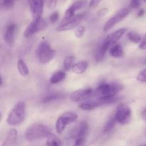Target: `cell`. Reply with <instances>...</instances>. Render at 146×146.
I'll use <instances>...</instances> for the list:
<instances>
[{
    "instance_id": "1",
    "label": "cell",
    "mask_w": 146,
    "mask_h": 146,
    "mask_svg": "<svg viewBox=\"0 0 146 146\" xmlns=\"http://www.w3.org/2000/svg\"><path fill=\"white\" fill-rule=\"evenodd\" d=\"M123 89V86L116 83H104L97 86L94 91V96L96 98H101L106 101L107 104H113L117 100L116 95Z\"/></svg>"
},
{
    "instance_id": "2",
    "label": "cell",
    "mask_w": 146,
    "mask_h": 146,
    "mask_svg": "<svg viewBox=\"0 0 146 146\" xmlns=\"http://www.w3.org/2000/svg\"><path fill=\"white\" fill-rule=\"evenodd\" d=\"M49 128L42 123H33L28 127L25 132V139L29 142L42 141L46 139L51 133Z\"/></svg>"
},
{
    "instance_id": "3",
    "label": "cell",
    "mask_w": 146,
    "mask_h": 146,
    "mask_svg": "<svg viewBox=\"0 0 146 146\" xmlns=\"http://www.w3.org/2000/svg\"><path fill=\"white\" fill-rule=\"evenodd\" d=\"M27 105L24 101H19L14 105L9 111L7 118V123L10 125H19L26 118Z\"/></svg>"
},
{
    "instance_id": "4",
    "label": "cell",
    "mask_w": 146,
    "mask_h": 146,
    "mask_svg": "<svg viewBox=\"0 0 146 146\" xmlns=\"http://www.w3.org/2000/svg\"><path fill=\"white\" fill-rule=\"evenodd\" d=\"M36 54L38 62L46 64L54 59L56 56V51L51 48L47 41H41L37 46Z\"/></svg>"
},
{
    "instance_id": "5",
    "label": "cell",
    "mask_w": 146,
    "mask_h": 146,
    "mask_svg": "<svg viewBox=\"0 0 146 146\" xmlns=\"http://www.w3.org/2000/svg\"><path fill=\"white\" fill-rule=\"evenodd\" d=\"M78 120V115L71 111H66L61 114L56 121L55 128L57 133L61 134L66 127L69 124L75 123Z\"/></svg>"
},
{
    "instance_id": "6",
    "label": "cell",
    "mask_w": 146,
    "mask_h": 146,
    "mask_svg": "<svg viewBox=\"0 0 146 146\" xmlns=\"http://www.w3.org/2000/svg\"><path fill=\"white\" fill-rule=\"evenodd\" d=\"M114 115L118 123L121 125H126L132 120V111L129 106L124 103H121L117 106Z\"/></svg>"
},
{
    "instance_id": "7",
    "label": "cell",
    "mask_w": 146,
    "mask_h": 146,
    "mask_svg": "<svg viewBox=\"0 0 146 146\" xmlns=\"http://www.w3.org/2000/svg\"><path fill=\"white\" fill-rule=\"evenodd\" d=\"M131 11H132V8H131L130 7H124V8L121 9L119 11H117L111 19H109L106 22L105 25L104 27V31L105 32H107L108 31H109L114 26H115L117 24L122 21L124 19L126 18L128 16V14L131 12Z\"/></svg>"
},
{
    "instance_id": "8",
    "label": "cell",
    "mask_w": 146,
    "mask_h": 146,
    "mask_svg": "<svg viewBox=\"0 0 146 146\" xmlns=\"http://www.w3.org/2000/svg\"><path fill=\"white\" fill-rule=\"evenodd\" d=\"M89 125L86 121H81L75 127L71 128L66 135V138L68 140H74L79 138H85L88 133Z\"/></svg>"
},
{
    "instance_id": "9",
    "label": "cell",
    "mask_w": 146,
    "mask_h": 146,
    "mask_svg": "<svg viewBox=\"0 0 146 146\" xmlns=\"http://www.w3.org/2000/svg\"><path fill=\"white\" fill-rule=\"evenodd\" d=\"M127 31H128L127 28H121L116 30L115 32L107 36V37L105 38L102 45H101V48H103V50L106 53L109 51V49L113 46L118 43V41L122 38L123 36L127 32Z\"/></svg>"
},
{
    "instance_id": "10",
    "label": "cell",
    "mask_w": 146,
    "mask_h": 146,
    "mask_svg": "<svg viewBox=\"0 0 146 146\" xmlns=\"http://www.w3.org/2000/svg\"><path fill=\"white\" fill-rule=\"evenodd\" d=\"M47 22L43 18L37 20H33L28 25L24 31V36L26 38H30L34 34H36L38 31L44 29L46 27Z\"/></svg>"
},
{
    "instance_id": "11",
    "label": "cell",
    "mask_w": 146,
    "mask_h": 146,
    "mask_svg": "<svg viewBox=\"0 0 146 146\" xmlns=\"http://www.w3.org/2000/svg\"><path fill=\"white\" fill-rule=\"evenodd\" d=\"M33 20L41 18L44 9V0H27Z\"/></svg>"
},
{
    "instance_id": "12",
    "label": "cell",
    "mask_w": 146,
    "mask_h": 146,
    "mask_svg": "<svg viewBox=\"0 0 146 146\" xmlns=\"http://www.w3.org/2000/svg\"><path fill=\"white\" fill-rule=\"evenodd\" d=\"M84 17V14H83V13L76 14L74 17H73L72 18L70 19L67 21L62 23V24H60L58 28L56 29V30L58 31H65L73 29L76 28V27L79 25Z\"/></svg>"
},
{
    "instance_id": "13",
    "label": "cell",
    "mask_w": 146,
    "mask_h": 146,
    "mask_svg": "<svg viewBox=\"0 0 146 146\" xmlns=\"http://www.w3.org/2000/svg\"><path fill=\"white\" fill-rule=\"evenodd\" d=\"M94 96V91L92 88L79 89L74 91L70 95V99L75 102L85 101Z\"/></svg>"
},
{
    "instance_id": "14",
    "label": "cell",
    "mask_w": 146,
    "mask_h": 146,
    "mask_svg": "<svg viewBox=\"0 0 146 146\" xmlns=\"http://www.w3.org/2000/svg\"><path fill=\"white\" fill-rule=\"evenodd\" d=\"M17 26L14 23H10L6 28L4 34V41L9 46H12L14 43V36Z\"/></svg>"
},
{
    "instance_id": "15",
    "label": "cell",
    "mask_w": 146,
    "mask_h": 146,
    "mask_svg": "<svg viewBox=\"0 0 146 146\" xmlns=\"http://www.w3.org/2000/svg\"><path fill=\"white\" fill-rule=\"evenodd\" d=\"M102 105H104L103 100L100 99V98H96V100H92V101H88L87 100V101H84V102L79 104L78 108H81V110H84V111H90Z\"/></svg>"
},
{
    "instance_id": "16",
    "label": "cell",
    "mask_w": 146,
    "mask_h": 146,
    "mask_svg": "<svg viewBox=\"0 0 146 146\" xmlns=\"http://www.w3.org/2000/svg\"><path fill=\"white\" fill-rule=\"evenodd\" d=\"M17 135L18 133L15 128H11L7 133V137L4 139V142L1 144L2 146H11L16 144L17 140Z\"/></svg>"
},
{
    "instance_id": "17",
    "label": "cell",
    "mask_w": 146,
    "mask_h": 146,
    "mask_svg": "<svg viewBox=\"0 0 146 146\" xmlns=\"http://www.w3.org/2000/svg\"><path fill=\"white\" fill-rule=\"evenodd\" d=\"M88 67V63L86 61H81L73 65L71 71L75 74H82L87 70Z\"/></svg>"
},
{
    "instance_id": "18",
    "label": "cell",
    "mask_w": 146,
    "mask_h": 146,
    "mask_svg": "<svg viewBox=\"0 0 146 146\" xmlns=\"http://www.w3.org/2000/svg\"><path fill=\"white\" fill-rule=\"evenodd\" d=\"M66 76V72L64 71L59 70V71H56L55 73L53 74V75L50 78V84H54V85L59 84V83H61V81H63L65 79Z\"/></svg>"
},
{
    "instance_id": "19",
    "label": "cell",
    "mask_w": 146,
    "mask_h": 146,
    "mask_svg": "<svg viewBox=\"0 0 146 146\" xmlns=\"http://www.w3.org/2000/svg\"><path fill=\"white\" fill-rule=\"evenodd\" d=\"M109 54L113 58H121L124 55L123 48L119 44H115L109 49Z\"/></svg>"
},
{
    "instance_id": "20",
    "label": "cell",
    "mask_w": 146,
    "mask_h": 146,
    "mask_svg": "<svg viewBox=\"0 0 146 146\" xmlns=\"http://www.w3.org/2000/svg\"><path fill=\"white\" fill-rule=\"evenodd\" d=\"M17 68H18L19 73L21 76L27 77L29 74V70L28 66L23 59L19 60L18 64H17Z\"/></svg>"
},
{
    "instance_id": "21",
    "label": "cell",
    "mask_w": 146,
    "mask_h": 146,
    "mask_svg": "<svg viewBox=\"0 0 146 146\" xmlns=\"http://www.w3.org/2000/svg\"><path fill=\"white\" fill-rule=\"evenodd\" d=\"M117 121L115 118V115H113V117H111L109 118L107 123H106L105 126H104V130H103V133L104 134H107L108 133L111 132L114 128H115V125L117 123Z\"/></svg>"
},
{
    "instance_id": "22",
    "label": "cell",
    "mask_w": 146,
    "mask_h": 146,
    "mask_svg": "<svg viewBox=\"0 0 146 146\" xmlns=\"http://www.w3.org/2000/svg\"><path fill=\"white\" fill-rule=\"evenodd\" d=\"M46 144L48 145L58 146L61 145L62 143H61V140L58 136H56L55 134L51 133L46 138Z\"/></svg>"
},
{
    "instance_id": "23",
    "label": "cell",
    "mask_w": 146,
    "mask_h": 146,
    "mask_svg": "<svg viewBox=\"0 0 146 146\" xmlns=\"http://www.w3.org/2000/svg\"><path fill=\"white\" fill-rule=\"evenodd\" d=\"M62 94H48V95L44 97V98L42 99V102L45 103V104H46V103L53 102V101H58V100L61 99V98H62Z\"/></svg>"
},
{
    "instance_id": "24",
    "label": "cell",
    "mask_w": 146,
    "mask_h": 146,
    "mask_svg": "<svg viewBox=\"0 0 146 146\" xmlns=\"http://www.w3.org/2000/svg\"><path fill=\"white\" fill-rule=\"evenodd\" d=\"M127 37H128V38L131 42L134 43V44H140L141 42V40H142L141 36L134 31H131L128 32Z\"/></svg>"
},
{
    "instance_id": "25",
    "label": "cell",
    "mask_w": 146,
    "mask_h": 146,
    "mask_svg": "<svg viewBox=\"0 0 146 146\" xmlns=\"http://www.w3.org/2000/svg\"><path fill=\"white\" fill-rule=\"evenodd\" d=\"M75 58L73 56H67L64 61V68L65 71H68L71 70L73 65H74V61Z\"/></svg>"
},
{
    "instance_id": "26",
    "label": "cell",
    "mask_w": 146,
    "mask_h": 146,
    "mask_svg": "<svg viewBox=\"0 0 146 146\" xmlns=\"http://www.w3.org/2000/svg\"><path fill=\"white\" fill-rule=\"evenodd\" d=\"M17 0H1V7L6 10H10L14 7Z\"/></svg>"
},
{
    "instance_id": "27",
    "label": "cell",
    "mask_w": 146,
    "mask_h": 146,
    "mask_svg": "<svg viewBox=\"0 0 146 146\" xmlns=\"http://www.w3.org/2000/svg\"><path fill=\"white\" fill-rule=\"evenodd\" d=\"M106 52L103 50V48H101V46L96 50V54L94 55L95 56V59L98 61H101L104 59V56H105Z\"/></svg>"
},
{
    "instance_id": "28",
    "label": "cell",
    "mask_w": 146,
    "mask_h": 146,
    "mask_svg": "<svg viewBox=\"0 0 146 146\" xmlns=\"http://www.w3.org/2000/svg\"><path fill=\"white\" fill-rule=\"evenodd\" d=\"M86 29L83 26H78L75 31V36L78 38H81L85 34Z\"/></svg>"
},
{
    "instance_id": "29",
    "label": "cell",
    "mask_w": 146,
    "mask_h": 146,
    "mask_svg": "<svg viewBox=\"0 0 146 146\" xmlns=\"http://www.w3.org/2000/svg\"><path fill=\"white\" fill-rule=\"evenodd\" d=\"M136 79L139 82L146 83V68L140 71L139 74L137 76Z\"/></svg>"
},
{
    "instance_id": "30",
    "label": "cell",
    "mask_w": 146,
    "mask_h": 146,
    "mask_svg": "<svg viewBox=\"0 0 146 146\" xmlns=\"http://www.w3.org/2000/svg\"><path fill=\"white\" fill-rule=\"evenodd\" d=\"M58 3V0H46V4L47 8L49 9H54L56 8Z\"/></svg>"
},
{
    "instance_id": "31",
    "label": "cell",
    "mask_w": 146,
    "mask_h": 146,
    "mask_svg": "<svg viewBox=\"0 0 146 146\" xmlns=\"http://www.w3.org/2000/svg\"><path fill=\"white\" fill-rule=\"evenodd\" d=\"M58 19H59V13L58 11H54L49 17V21L51 24H54V23L57 22Z\"/></svg>"
},
{
    "instance_id": "32",
    "label": "cell",
    "mask_w": 146,
    "mask_h": 146,
    "mask_svg": "<svg viewBox=\"0 0 146 146\" xmlns=\"http://www.w3.org/2000/svg\"><path fill=\"white\" fill-rule=\"evenodd\" d=\"M103 0H91L89 3V8L91 9H94L99 5L100 3Z\"/></svg>"
},
{
    "instance_id": "33",
    "label": "cell",
    "mask_w": 146,
    "mask_h": 146,
    "mask_svg": "<svg viewBox=\"0 0 146 146\" xmlns=\"http://www.w3.org/2000/svg\"><path fill=\"white\" fill-rule=\"evenodd\" d=\"M141 5V0H131L129 7L133 9L138 8Z\"/></svg>"
},
{
    "instance_id": "34",
    "label": "cell",
    "mask_w": 146,
    "mask_h": 146,
    "mask_svg": "<svg viewBox=\"0 0 146 146\" xmlns=\"http://www.w3.org/2000/svg\"><path fill=\"white\" fill-rule=\"evenodd\" d=\"M86 142V138H79L78 139H76L75 141V145H84Z\"/></svg>"
},
{
    "instance_id": "35",
    "label": "cell",
    "mask_w": 146,
    "mask_h": 146,
    "mask_svg": "<svg viewBox=\"0 0 146 146\" xmlns=\"http://www.w3.org/2000/svg\"><path fill=\"white\" fill-rule=\"evenodd\" d=\"M139 48L142 50L146 49V34L143 36V38L141 40V42L139 44Z\"/></svg>"
},
{
    "instance_id": "36",
    "label": "cell",
    "mask_w": 146,
    "mask_h": 146,
    "mask_svg": "<svg viewBox=\"0 0 146 146\" xmlns=\"http://www.w3.org/2000/svg\"><path fill=\"white\" fill-rule=\"evenodd\" d=\"M108 12V10L107 9H101L99 11H98V14L100 17H102V16L106 15Z\"/></svg>"
},
{
    "instance_id": "37",
    "label": "cell",
    "mask_w": 146,
    "mask_h": 146,
    "mask_svg": "<svg viewBox=\"0 0 146 146\" xmlns=\"http://www.w3.org/2000/svg\"><path fill=\"white\" fill-rule=\"evenodd\" d=\"M144 13H145V11L143 9H141L138 11V14H137V17H141L144 15Z\"/></svg>"
},
{
    "instance_id": "38",
    "label": "cell",
    "mask_w": 146,
    "mask_h": 146,
    "mask_svg": "<svg viewBox=\"0 0 146 146\" xmlns=\"http://www.w3.org/2000/svg\"><path fill=\"white\" fill-rule=\"evenodd\" d=\"M141 115H142L143 119L145 121H146V108L145 110H143V111Z\"/></svg>"
},
{
    "instance_id": "39",
    "label": "cell",
    "mask_w": 146,
    "mask_h": 146,
    "mask_svg": "<svg viewBox=\"0 0 146 146\" xmlns=\"http://www.w3.org/2000/svg\"><path fill=\"white\" fill-rule=\"evenodd\" d=\"M60 1H63V2H64V1H65L66 0H60Z\"/></svg>"
},
{
    "instance_id": "40",
    "label": "cell",
    "mask_w": 146,
    "mask_h": 146,
    "mask_svg": "<svg viewBox=\"0 0 146 146\" xmlns=\"http://www.w3.org/2000/svg\"><path fill=\"white\" fill-rule=\"evenodd\" d=\"M143 1L144 2H145V3H146V0H143Z\"/></svg>"
}]
</instances>
